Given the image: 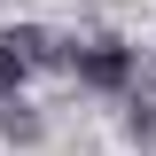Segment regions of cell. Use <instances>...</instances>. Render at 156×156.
I'll list each match as a JSON object with an SVG mask.
<instances>
[{
    "label": "cell",
    "instance_id": "cell-2",
    "mask_svg": "<svg viewBox=\"0 0 156 156\" xmlns=\"http://www.w3.org/2000/svg\"><path fill=\"white\" fill-rule=\"evenodd\" d=\"M8 55L23 62V70H55V62H70V39H55V31H39V23H16V31L0 39Z\"/></svg>",
    "mask_w": 156,
    "mask_h": 156
},
{
    "label": "cell",
    "instance_id": "cell-4",
    "mask_svg": "<svg viewBox=\"0 0 156 156\" xmlns=\"http://www.w3.org/2000/svg\"><path fill=\"white\" fill-rule=\"evenodd\" d=\"M16 86H23V62L0 47V101H16Z\"/></svg>",
    "mask_w": 156,
    "mask_h": 156
},
{
    "label": "cell",
    "instance_id": "cell-3",
    "mask_svg": "<svg viewBox=\"0 0 156 156\" xmlns=\"http://www.w3.org/2000/svg\"><path fill=\"white\" fill-rule=\"evenodd\" d=\"M0 133H16V140H39V117L23 109V101H0Z\"/></svg>",
    "mask_w": 156,
    "mask_h": 156
},
{
    "label": "cell",
    "instance_id": "cell-1",
    "mask_svg": "<svg viewBox=\"0 0 156 156\" xmlns=\"http://www.w3.org/2000/svg\"><path fill=\"white\" fill-rule=\"evenodd\" d=\"M70 70L86 78V86H101V94L133 86V55H125L117 39H94V47H70Z\"/></svg>",
    "mask_w": 156,
    "mask_h": 156
}]
</instances>
